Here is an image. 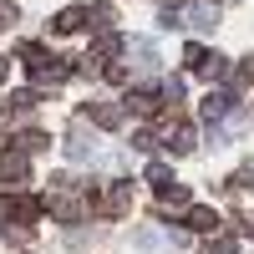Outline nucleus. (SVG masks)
Here are the masks:
<instances>
[{
	"label": "nucleus",
	"mask_w": 254,
	"mask_h": 254,
	"mask_svg": "<svg viewBox=\"0 0 254 254\" xmlns=\"http://www.w3.org/2000/svg\"><path fill=\"white\" fill-rule=\"evenodd\" d=\"M87 20H92V10H81V5H66V10H61V15L51 20V26H56V31H81Z\"/></svg>",
	"instance_id": "obj_1"
},
{
	"label": "nucleus",
	"mask_w": 254,
	"mask_h": 254,
	"mask_svg": "<svg viewBox=\"0 0 254 254\" xmlns=\"http://www.w3.org/2000/svg\"><path fill=\"white\" fill-rule=\"evenodd\" d=\"M0 178H26V158L20 153H0Z\"/></svg>",
	"instance_id": "obj_2"
},
{
	"label": "nucleus",
	"mask_w": 254,
	"mask_h": 254,
	"mask_svg": "<svg viewBox=\"0 0 254 254\" xmlns=\"http://www.w3.org/2000/svg\"><path fill=\"white\" fill-rule=\"evenodd\" d=\"M224 107H229L224 92H208V97H203V117H224Z\"/></svg>",
	"instance_id": "obj_3"
},
{
	"label": "nucleus",
	"mask_w": 254,
	"mask_h": 254,
	"mask_svg": "<svg viewBox=\"0 0 254 254\" xmlns=\"http://www.w3.org/2000/svg\"><path fill=\"white\" fill-rule=\"evenodd\" d=\"M188 229H219V214H208V208H193V214H188Z\"/></svg>",
	"instance_id": "obj_4"
},
{
	"label": "nucleus",
	"mask_w": 254,
	"mask_h": 254,
	"mask_svg": "<svg viewBox=\"0 0 254 254\" xmlns=\"http://www.w3.org/2000/svg\"><path fill=\"white\" fill-rule=\"evenodd\" d=\"M0 81H5V56H0Z\"/></svg>",
	"instance_id": "obj_5"
}]
</instances>
